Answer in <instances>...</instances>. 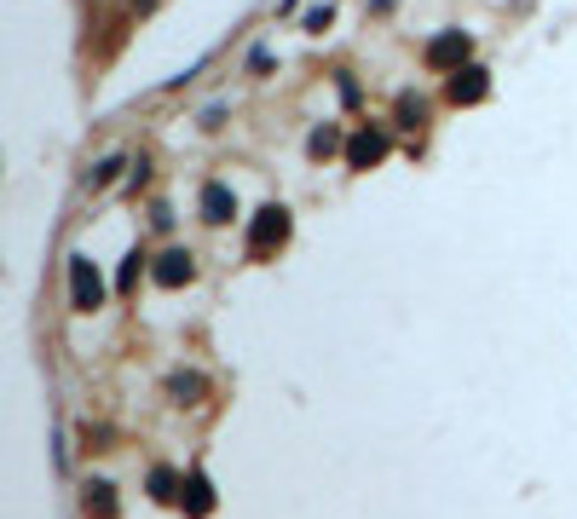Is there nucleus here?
I'll return each instance as SVG.
<instances>
[{
	"label": "nucleus",
	"instance_id": "1",
	"mask_svg": "<svg viewBox=\"0 0 577 519\" xmlns=\"http://www.w3.org/2000/svg\"><path fill=\"white\" fill-rule=\"evenodd\" d=\"M284 243H289V208L284 202H266L260 214H254V226H249V260L277 254Z\"/></svg>",
	"mask_w": 577,
	"mask_h": 519
},
{
	"label": "nucleus",
	"instance_id": "2",
	"mask_svg": "<svg viewBox=\"0 0 577 519\" xmlns=\"http://www.w3.org/2000/svg\"><path fill=\"white\" fill-rule=\"evenodd\" d=\"M468 35L462 29H445V35H433V41H427V53H422V64L427 70H439V76H457V70H468Z\"/></svg>",
	"mask_w": 577,
	"mask_h": 519
},
{
	"label": "nucleus",
	"instance_id": "3",
	"mask_svg": "<svg viewBox=\"0 0 577 519\" xmlns=\"http://www.w3.org/2000/svg\"><path fill=\"white\" fill-rule=\"evenodd\" d=\"M70 306H76V312H98V306H104V277H98L93 271V260H70Z\"/></svg>",
	"mask_w": 577,
	"mask_h": 519
},
{
	"label": "nucleus",
	"instance_id": "4",
	"mask_svg": "<svg viewBox=\"0 0 577 519\" xmlns=\"http://www.w3.org/2000/svg\"><path fill=\"white\" fill-rule=\"evenodd\" d=\"M151 277L162 283V289H185V283L196 277V254H191V249H168V254H156Z\"/></svg>",
	"mask_w": 577,
	"mask_h": 519
},
{
	"label": "nucleus",
	"instance_id": "5",
	"mask_svg": "<svg viewBox=\"0 0 577 519\" xmlns=\"http://www.w3.org/2000/svg\"><path fill=\"white\" fill-rule=\"evenodd\" d=\"M387 156V128H359L347 139V168H375Z\"/></svg>",
	"mask_w": 577,
	"mask_h": 519
},
{
	"label": "nucleus",
	"instance_id": "6",
	"mask_svg": "<svg viewBox=\"0 0 577 519\" xmlns=\"http://www.w3.org/2000/svg\"><path fill=\"white\" fill-rule=\"evenodd\" d=\"M490 93V76H485V70L480 64H468V70H457V76H450L445 81V98H450V104H480V98Z\"/></svg>",
	"mask_w": 577,
	"mask_h": 519
},
{
	"label": "nucleus",
	"instance_id": "7",
	"mask_svg": "<svg viewBox=\"0 0 577 519\" xmlns=\"http://www.w3.org/2000/svg\"><path fill=\"white\" fill-rule=\"evenodd\" d=\"M231 214H237V196H231V185L208 179V185H202V219H208V226H226Z\"/></svg>",
	"mask_w": 577,
	"mask_h": 519
},
{
	"label": "nucleus",
	"instance_id": "8",
	"mask_svg": "<svg viewBox=\"0 0 577 519\" xmlns=\"http://www.w3.org/2000/svg\"><path fill=\"white\" fill-rule=\"evenodd\" d=\"M81 508H87V519H116V485L93 479V485L81 490Z\"/></svg>",
	"mask_w": 577,
	"mask_h": 519
},
{
	"label": "nucleus",
	"instance_id": "9",
	"mask_svg": "<svg viewBox=\"0 0 577 519\" xmlns=\"http://www.w3.org/2000/svg\"><path fill=\"white\" fill-rule=\"evenodd\" d=\"M392 116H399V128H427V98H416V93H404L399 98V110H392Z\"/></svg>",
	"mask_w": 577,
	"mask_h": 519
},
{
	"label": "nucleus",
	"instance_id": "10",
	"mask_svg": "<svg viewBox=\"0 0 577 519\" xmlns=\"http://www.w3.org/2000/svg\"><path fill=\"white\" fill-rule=\"evenodd\" d=\"M214 514V485L202 474H191V519H208Z\"/></svg>",
	"mask_w": 577,
	"mask_h": 519
},
{
	"label": "nucleus",
	"instance_id": "11",
	"mask_svg": "<svg viewBox=\"0 0 577 519\" xmlns=\"http://www.w3.org/2000/svg\"><path fill=\"white\" fill-rule=\"evenodd\" d=\"M168 392H174V404H196L208 392V381L202 375H174V381H168Z\"/></svg>",
	"mask_w": 577,
	"mask_h": 519
},
{
	"label": "nucleus",
	"instance_id": "12",
	"mask_svg": "<svg viewBox=\"0 0 577 519\" xmlns=\"http://www.w3.org/2000/svg\"><path fill=\"white\" fill-rule=\"evenodd\" d=\"M306 151L317 156V162H324V156H335V151H347V139H341V128H317L312 133V144H306Z\"/></svg>",
	"mask_w": 577,
	"mask_h": 519
},
{
	"label": "nucleus",
	"instance_id": "13",
	"mask_svg": "<svg viewBox=\"0 0 577 519\" xmlns=\"http://www.w3.org/2000/svg\"><path fill=\"white\" fill-rule=\"evenodd\" d=\"M151 497H156V502H174V497H179L174 467H156V474H151Z\"/></svg>",
	"mask_w": 577,
	"mask_h": 519
},
{
	"label": "nucleus",
	"instance_id": "14",
	"mask_svg": "<svg viewBox=\"0 0 577 519\" xmlns=\"http://www.w3.org/2000/svg\"><path fill=\"white\" fill-rule=\"evenodd\" d=\"M116 173H121V162H116V156H110V162H98V173H93V179H87V185H93V191H104V185H110V179H116Z\"/></svg>",
	"mask_w": 577,
	"mask_h": 519
},
{
	"label": "nucleus",
	"instance_id": "15",
	"mask_svg": "<svg viewBox=\"0 0 577 519\" xmlns=\"http://www.w3.org/2000/svg\"><path fill=\"white\" fill-rule=\"evenodd\" d=\"M139 260L144 254H128V266H121V289H133V283H139Z\"/></svg>",
	"mask_w": 577,
	"mask_h": 519
}]
</instances>
